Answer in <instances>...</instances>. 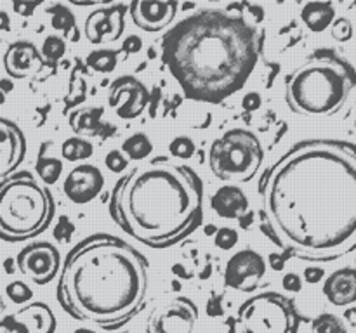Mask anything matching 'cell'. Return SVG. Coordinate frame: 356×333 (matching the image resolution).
<instances>
[{"label": "cell", "mask_w": 356, "mask_h": 333, "mask_svg": "<svg viewBox=\"0 0 356 333\" xmlns=\"http://www.w3.org/2000/svg\"><path fill=\"white\" fill-rule=\"evenodd\" d=\"M44 68V58L30 40H16L3 52V69L10 78H28Z\"/></svg>", "instance_id": "e0dca14e"}, {"label": "cell", "mask_w": 356, "mask_h": 333, "mask_svg": "<svg viewBox=\"0 0 356 333\" xmlns=\"http://www.w3.org/2000/svg\"><path fill=\"white\" fill-rule=\"evenodd\" d=\"M122 153L125 155V158L131 162H143V160L148 158L153 153V144L152 139L145 134V132H136V134L129 135L127 139L122 144Z\"/></svg>", "instance_id": "603a6c76"}, {"label": "cell", "mask_w": 356, "mask_h": 333, "mask_svg": "<svg viewBox=\"0 0 356 333\" xmlns=\"http://www.w3.org/2000/svg\"><path fill=\"white\" fill-rule=\"evenodd\" d=\"M139 49H141V38L139 37H129L127 40H125V44H124L125 52H129V54H131V52H138Z\"/></svg>", "instance_id": "60d3db41"}, {"label": "cell", "mask_w": 356, "mask_h": 333, "mask_svg": "<svg viewBox=\"0 0 356 333\" xmlns=\"http://www.w3.org/2000/svg\"><path fill=\"white\" fill-rule=\"evenodd\" d=\"M149 103L148 89L131 75L118 76L110 85L108 106L113 108L115 113L122 120L138 118Z\"/></svg>", "instance_id": "7c38bea8"}, {"label": "cell", "mask_w": 356, "mask_h": 333, "mask_svg": "<svg viewBox=\"0 0 356 333\" xmlns=\"http://www.w3.org/2000/svg\"><path fill=\"white\" fill-rule=\"evenodd\" d=\"M330 33H332L334 40L348 42L353 37V24L346 17H337L332 23V26H330Z\"/></svg>", "instance_id": "1f68e13d"}, {"label": "cell", "mask_w": 356, "mask_h": 333, "mask_svg": "<svg viewBox=\"0 0 356 333\" xmlns=\"http://www.w3.org/2000/svg\"><path fill=\"white\" fill-rule=\"evenodd\" d=\"M236 321L240 333H298L301 325L294 302L278 291H264L243 302Z\"/></svg>", "instance_id": "ba28073f"}, {"label": "cell", "mask_w": 356, "mask_h": 333, "mask_svg": "<svg viewBox=\"0 0 356 333\" xmlns=\"http://www.w3.org/2000/svg\"><path fill=\"white\" fill-rule=\"evenodd\" d=\"M282 287H284L285 291H294V293H298L302 288L301 276L296 273H287L284 276V280H282Z\"/></svg>", "instance_id": "8d00e7d4"}, {"label": "cell", "mask_w": 356, "mask_h": 333, "mask_svg": "<svg viewBox=\"0 0 356 333\" xmlns=\"http://www.w3.org/2000/svg\"><path fill=\"white\" fill-rule=\"evenodd\" d=\"M197 323V304L179 295L155 305L146 321V333H195Z\"/></svg>", "instance_id": "9c48e42d"}, {"label": "cell", "mask_w": 356, "mask_h": 333, "mask_svg": "<svg viewBox=\"0 0 356 333\" xmlns=\"http://www.w3.org/2000/svg\"><path fill=\"white\" fill-rule=\"evenodd\" d=\"M35 169H37V173L38 177H40V180H44L45 184H56L63 176L61 160L54 158V156H45L44 153L38 155Z\"/></svg>", "instance_id": "484cf974"}, {"label": "cell", "mask_w": 356, "mask_h": 333, "mask_svg": "<svg viewBox=\"0 0 356 333\" xmlns=\"http://www.w3.org/2000/svg\"><path fill=\"white\" fill-rule=\"evenodd\" d=\"M148 284V259L125 239L96 232L66 253L56 297L73 319L113 330L141 311Z\"/></svg>", "instance_id": "3957f363"}, {"label": "cell", "mask_w": 356, "mask_h": 333, "mask_svg": "<svg viewBox=\"0 0 356 333\" xmlns=\"http://www.w3.org/2000/svg\"><path fill=\"white\" fill-rule=\"evenodd\" d=\"M65 52H66L65 38L56 37V35H49V37L44 40V44H42V49H40V56L44 59H47L51 65H56V62L65 56Z\"/></svg>", "instance_id": "f1b7e54d"}, {"label": "cell", "mask_w": 356, "mask_h": 333, "mask_svg": "<svg viewBox=\"0 0 356 333\" xmlns=\"http://www.w3.org/2000/svg\"><path fill=\"white\" fill-rule=\"evenodd\" d=\"M136 26L148 33L165 30L177 14L176 0H134L129 6Z\"/></svg>", "instance_id": "5bb4252c"}, {"label": "cell", "mask_w": 356, "mask_h": 333, "mask_svg": "<svg viewBox=\"0 0 356 333\" xmlns=\"http://www.w3.org/2000/svg\"><path fill=\"white\" fill-rule=\"evenodd\" d=\"M259 229L284 257L330 262L356 248V144H292L257 184Z\"/></svg>", "instance_id": "6da1fadb"}, {"label": "cell", "mask_w": 356, "mask_h": 333, "mask_svg": "<svg viewBox=\"0 0 356 333\" xmlns=\"http://www.w3.org/2000/svg\"><path fill=\"white\" fill-rule=\"evenodd\" d=\"M356 101V71L332 49H318L285 76V103L305 118H330Z\"/></svg>", "instance_id": "5b68a950"}, {"label": "cell", "mask_w": 356, "mask_h": 333, "mask_svg": "<svg viewBox=\"0 0 356 333\" xmlns=\"http://www.w3.org/2000/svg\"><path fill=\"white\" fill-rule=\"evenodd\" d=\"M6 103V92H2V90H0V104H3Z\"/></svg>", "instance_id": "7dc6e473"}, {"label": "cell", "mask_w": 356, "mask_h": 333, "mask_svg": "<svg viewBox=\"0 0 356 333\" xmlns=\"http://www.w3.org/2000/svg\"><path fill=\"white\" fill-rule=\"evenodd\" d=\"M323 295L332 305L343 307L356 302V269L343 267L330 274L323 283Z\"/></svg>", "instance_id": "d6986e66"}, {"label": "cell", "mask_w": 356, "mask_h": 333, "mask_svg": "<svg viewBox=\"0 0 356 333\" xmlns=\"http://www.w3.org/2000/svg\"><path fill=\"white\" fill-rule=\"evenodd\" d=\"M250 224H252V212H249V214H247L245 217L240 219V225H242L243 229L250 228Z\"/></svg>", "instance_id": "f6af8a7d"}, {"label": "cell", "mask_w": 356, "mask_h": 333, "mask_svg": "<svg viewBox=\"0 0 356 333\" xmlns=\"http://www.w3.org/2000/svg\"><path fill=\"white\" fill-rule=\"evenodd\" d=\"M9 26H10L9 16H7V12H3V10H0V31L10 30Z\"/></svg>", "instance_id": "7bdbcfd3"}, {"label": "cell", "mask_w": 356, "mask_h": 333, "mask_svg": "<svg viewBox=\"0 0 356 333\" xmlns=\"http://www.w3.org/2000/svg\"><path fill=\"white\" fill-rule=\"evenodd\" d=\"M169 151L174 158L190 160L195 155V151H197V148H195V142L190 137L179 135V137L172 139V142L169 144Z\"/></svg>", "instance_id": "f546056e"}, {"label": "cell", "mask_w": 356, "mask_h": 333, "mask_svg": "<svg viewBox=\"0 0 356 333\" xmlns=\"http://www.w3.org/2000/svg\"><path fill=\"white\" fill-rule=\"evenodd\" d=\"M94 153V144L90 141L80 137H70L63 142L61 155L66 162H82V160L90 158Z\"/></svg>", "instance_id": "d4e9b609"}, {"label": "cell", "mask_w": 356, "mask_h": 333, "mask_svg": "<svg viewBox=\"0 0 356 333\" xmlns=\"http://www.w3.org/2000/svg\"><path fill=\"white\" fill-rule=\"evenodd\" d=\"M38 3L33 2V3H26V2H14V10H16L17 14H21V16H30L31 10L37 7Z\"/></svg>", "instance_id": "ab89813d"}, {"label": "cell", "mask_w": 356, "mask_h": 333, "mask_svg": "<svg viewBox=\"0 0 356 333\" xmlns=\"http://www.w3.org/2000/svg\"><path fill=\"white\" fill-rule=\"evenodd\" d=\"M19 312L31 316L35 319V326H37L38 333H54L56 330V318L52 314L51 309L42 302H35V304L28 305V307L21 309Z\"/></svg>", "instance_id": "cb8c5ba5"}, {"label": "cell", "mask_w": 356, "mask_h": 333, "mask_svg": "<svg viewBox=\"0 0 356 333\" xmlns=\"http://www.w3.org/2000/svg\"><path fill=\"white\" fill-rule=\"evenodd\" d=\"M51 12V24L54 30L61 31V33L66 35V40L76 42L80 38V31L76 28L75 16H73L72 10L66 6H61V3H56L49 9Z\"/></svg>", "instance_id": "7402d4cb"}, {"label": "cell", "mask_w": 356, "mask_h": 333, "mask_svg": "<svg viewBox=\"0 0 356 333\" xmlns=\"http://www.w3.org/2000/svg\"><path fill=\"white\" fill-rule=\"evenodd\" d=\"M127 6H111L97 9L87 16L83 33L90 44H103L104 40L115 42L124 33V16Z\"/></svg>", "instance_id": "9a60e30c"}, {"label": "cell", "mask_w": 356, "mask_h": 333, "mask_svg": "<svg viewBox=\"0 0 356 333\" xmlns=\"http://www.w3.org/2000/svg\"><path fill=\"white\" fill-rule=\"evenodd\" d=\"M301 19L313 33H322L336 21V10L330 2H308L302 7Z\"/></svg>", "instance_id": "ffe728a7"}, {"label": "cell", "mask_w": 356, "mask_h": 333, "mask_svg": "<svg viewBox=\"0 0 356 333\" xmlns=\"http://www.w3.org/2000/svg\"><path fill=\"white\" fill-rule=\"evenodd\" d=\"M108 210L125 234L162 250L198 228L204 184L188 165L155 156L117 180Z\"/></svg>", "instance_id": "277c9868"}, {"label": "cell", "mask_w": 356, "mask_h": 333, "mask_svg": "<svg viewBox=\"0 0 356 333\" xmlns=\"http://www.w3.org/2000/svg\"><path fill=\"white\" fill-rule=\"evenodd\" d=\"M26 156V137L9 118L0 117V180L13 176Z\"/></svg>", "instance_id": "2e32d148"}, {"label": "cell", "mask_w": 356, "mask_h": 333, "mask_svg": "<svg viewBox=\"0 0 356 333\" xmlns=\"http://www.w3.org/2000/svg\"><path fill=\"white\" fill-rule=\"evenodd\" d=\"M104 189V176L96 165L82 163L66 173L63 180V193L72 203L87 205L96 200Z\"/></svg>", "instance_id": "4fadbf2b"}, {"label": "cell", "mask_w": 356, "mask_h": 333, "mask_svg": "<svg viewBox=\"0 0 356 333\" xmlns=\"http://www.w3.org/2000/svg\"><path fill=\"white\" fill-rule=\"evenodd\" d=\"M261 35L242 14L202 9L162 38V61L191 101L219 104L243 89L261 56Z\"/></svg>", "instance_id": "7a4b0ae2"}, {"label": "cell", "mask_w": 356, "mask_h": 333, "mask_svg": "<svg viewBox=\"0 0 356 333\" xmlns=\"http://www.w3.org/2000/svg\"><path fill=\"white\" fill-rule=\"evenodd\" d=\"M263 162V144L247 128L225 132L209 149V166L225 182H249L257 176Z\"/></svg>", "instance_id": "52a82bcc"}, {"label": "cell", "mask_w": 356, "mask_h": 333, "mask_svg": "<svg viewBox=\"0 0 356 333\" xmlns=\"http://www.w3.org/2000/svg\"><path fill=\"white\" fill-rule=\"evenodd\" d=\"M0 328L6 333H30L28 326L24 323L17 321L16 316H7L3 321H0Z\"/></svg>", "instance_id": "d590c367"}, {"label": "cell", "mask_w": 356, "mask_h": 333, "mask_svg": "<svg viewBox=\"0 0 356 333\" xmlns=\"http://www.w3.org/2000/svg\"><path fill=\"white\" fill-rule=\"evenodd\" d=\"M214 243L221 250H232L238 243V232L232 228H221L216 231Z\"/></svg>", "instance_id": "d6a6232c"}, {"label": "cell", "mask_w": 356, "mask_h": 333, "mask_svg": "<svg viewBox=\"0 0 356 333\" xmlns=\"http://www.w3.org/2000/svg\"><path fill=\"white\" fill-rule=\"evenodd\" d=\"M61 253L49 241L31 243L16 257L19 273L30 278L35 284L51 283L61 271Z\"/></svg>", "instance_id": "30bf717a"}, {"label": "cell", "mask_w": 356, "mask_h": 333, "mask_svg": "<svg viewBox=\"0 0 356 333\" xmlns=\"http://www.w3.org/2000/svg\"><path fill=\"white\" fill-rule=\"evenodd\" d=\"M73 232H75V225L72 224V221H70L68 217H65V215H63L54 228V238L58 239V241L66 243V241H70V238H72Z\"/></svg>", "instance_id": "e575fe53"}, {"label": "cell", "mask_w": 356, "mask_h": 333, "mask_svg": "<svg viewBox=\"0 0 356 333\" xmlns=\"http://www.w3.org/2000/svg\"><path fill=\"white\" fill-rule=\"evenodd\" d=\"M266 274V262L256 250H240L229 257L225 267V284L236 291H254Z\"/></svg>", "instance_id": "8fae6325"}, {"label": "cell", "mask_w": 356, "mask_h": 333, "mask_svg": "<svg viewBox=\"0 0 356 333\" xmlns=\"http://www.w3.org/2000/svg\"><path fill=\"white\" fill-rule=\"evenodd\" d=\"M103 114L101 108H86V110H76L70 114V125L76 134L97 135L101 127L99 117Z\"/></svg>", "instance_id": "44dd1931"}, {"label": "cell", "mask_w": 356, "mask_h": 333, "mask_svg": "<svg viewBox=\"0 0 356 333\" xmlns=\"http://www.w3.org/2000/svg\"><path fill=\"white\" fill-rule=\"evenodd\" d=\"M6 293L10 298V302L16 305L26 304L33 297V291H31V288L24 281H13V283L7 284Z\"/></svg>", "instance_id": "4dcf8cb0"}, {"label": "cell", "mask_w": 356, "mask_h": 333, "mask_svg": "<svg viewBox=\"0 0 356 333\" xmlns=\"http://www.w3.org/2000/svg\"><path fill=\"white\" fill-rule=\"evenodd\" d=\"M302 276H305L306 283L315 284V283H318V281H322V278L325 276V271H323L322 267L309 266V267H306L305 274H302Z\"/></svg>", "instance_id": "74e56055"}, {"label": "cell", "mask_w": 356, "mask_h": 333, "mask_svg": "<svg viewBox=\"0 0 356 333\" xmlns=\"http://www.w3.org/2000/svg\"><path fill=\"white\" fill-rule=\"evenodd\" d=\"M270 264L275 271H282L285 266V257L278 255V253H271L270 255Z\"/></svg>", "instance_id": "b9f144b4"}, {"label": "cell", "mask_w": 356, "mask_h": 333, "mask_svg": "<svg viewBox=\"0 0 356 333\" xmlns=\"http://www.w3.org/2000/svg\"><path fill=\"white\" fill-rule=\"evenodd\" d=\"M75 333H94L92 330H87V328H80V330H76Z\"/></svg>", "instance_id": "bcb514c9"}, {"label": "cell", "mask_w": 356, "mask_h": 333, "mask_svg": "<svg viewBox=\"0 0 356 333\" xmlns=\"http://www.w3.org/2000/svg\"><path fill=\"white\" fill-rule=\"evenodd\" d=\"M344 316H346V319L351 323V325L356 326V307L348 309V311L344 312Z\"/></svg>", "instance_id": "ee69618b"}, {"label": "cell", "mask_w": 356, "mask_h": 333, "mask_svg": "<svg viewBox=\"0 0 356 333\" xmlns=\"http://www.w3.org/2000/svg\"><path fill=\"white\" fill-rule=\"evenodd\" d=\"M117 52L108 51V49H101V51H94L87 56V66L97 73H111L117 68Z\"/></svg>", "instance_id": "4316f807"}, {"label": "cell", "mask_w": 356, "mask_h": 333, "mask_svg": "<svg viewBox=\"0 0 356 333\" xmlns=\"http://www.w3.org/2000/svg\"><path fill=\"white\" fill-rule=\"evenodd\" d=\"M242 106L245 111H256L261 108V96L257 92H249L242 101Z\"/></svg>", "instance_id": "f35d334b"}, {"label": "cell", "mask_w": 356, "mask_h": 333, "mask_svg": "<svg viewBox=\"0 0 356 333\" xmlns=\"http://www.w3.org/2000/svg\"><path fill=\"white\" fill-rule=\"evenodd\" d=\"M51 191L28 170L0 180V239L24 241L42 234L54 217Z\"/></svg>", "instance_id": "8992f818"}, {"label": "cell", "mask_w": 356, "mask_h": 333, "mask_svg": "<svg viewBox=\"0 0 356 333\" xmlns=\"http://www.w3.org/2000/svg\"><path fill=\"white\" fill-rule=\"evenodd\" d=\"M3 309H6V304H3V298H2V295H0V312H2Z\"/></svg>", "instance_id": "c3c4849f"}, {"label": "cell", "mask_w": 356, "mask_h": 333, "mask_svg": "<svg viewBox=\"0 0 356 333\" xmlns=\"http://www.w3.org/2000/svg\"><path fill=\"white\" fill-rule=\"evenodd\" d=\"M312 333H348L346 325L341 318L330 312L316 316L312 323Z\"/></svg>", "instance_id": "83f0119b"}, {"label": "cell", "mask_w": 356, "mask_h": 333, "mask_svg": "<svg viewBox=\"0 0 356 333\" xmlns=\"http://www.w3.org/2000/svg\"><path fill=\"white\" fill-rule=\"evenodd\" d=\"M104 165L108 166L110 172L122 173L129 166V160L125 158V155L120 149H113V151L108 153L106 158H104Z\"/></svg>", "instance_id": "836d02e7"}, {"label": "cell", "mask_w": 356, "mask_h": 333, "mask_svg": "<svg viewBox=\"0 0 356 333\" xmlns=\"http://www.w3.org/2000/svg\"><path fill=\"white\" fill-rule=\"evenodd\" d=\"M211 208L221 219L240 221L250 212V203L243 189L235 184H226L211 196Z\"/></svg>", "instance_id": "ac0fdd59"}]
</instances>
